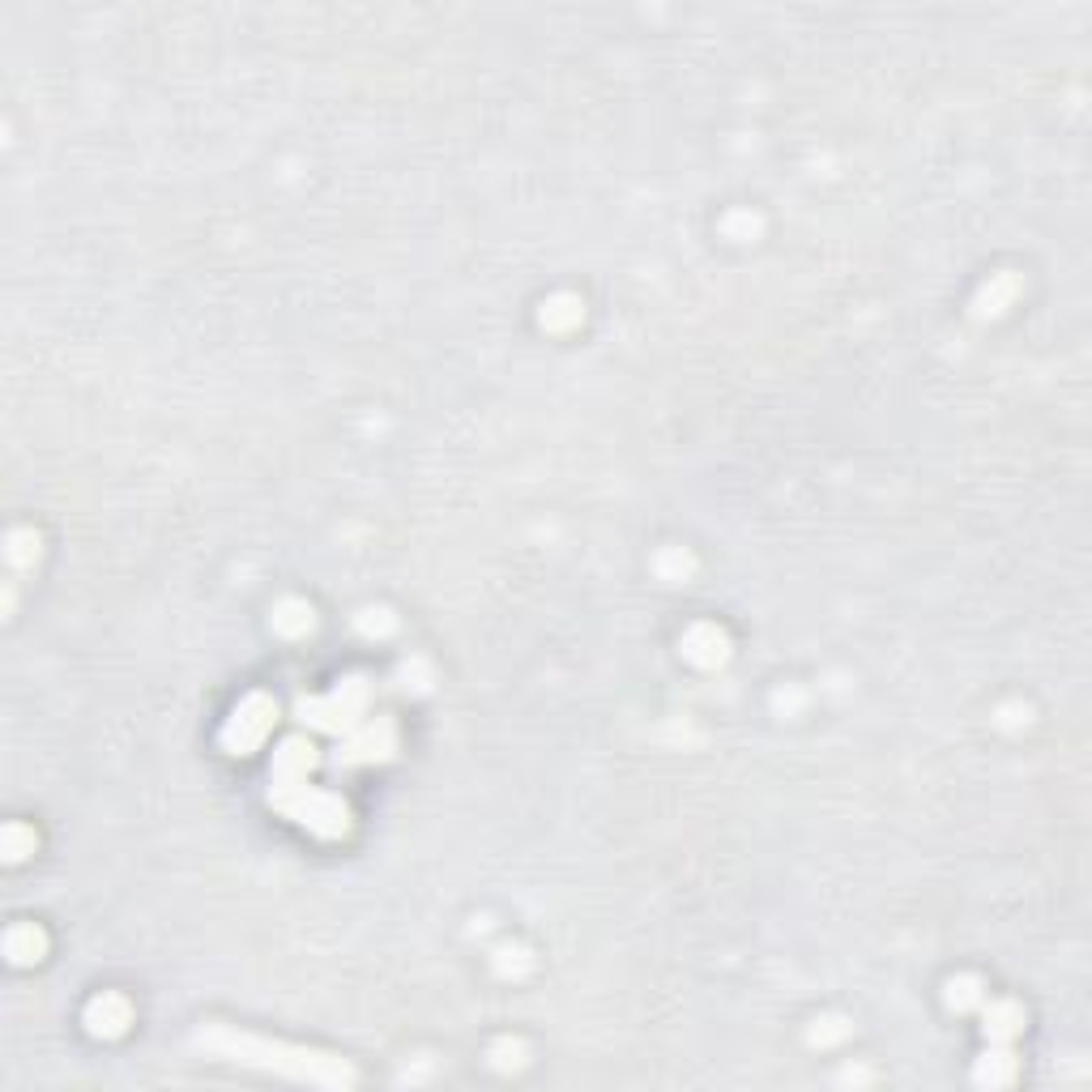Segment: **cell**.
I'll use <instances>...</instances> for the list:
<instances>
[{
	"label": "cell",
	"mask_w": 1092,
	"mask_h": 1092,
	"mask_svg": "<svg viewBox=\"0 0 1092 1092\" xmlns=\"http://www.w3.org/2000/svg\"><path fill=\"white\" fill-rule=\"evenodd\" d=\"M39 952H43V934L35 930V926H17V930H9V956L13 961H39Z\"/></svg>",
	"instance_id": "cell-1"
},
{
	"label": "cell",
	"mask_w": 1092,
	"mask_h": 1092,
	"mask_svg": "<svg viewBox=\"0 0 1092 1092\" xmlns=\"http://www.w3.org/2000/svg\"><path fill=\"white\" fill-rule=\"evenodd\" d=\"M94 1020H103V1003H94V1008H90V1024H94ZM125 1020H128L125 1003H120V999H107V1024H103L98 1033H120V1028H125Z\"/></svg>",
	"instance_id": "cell-2"
}]
</instances>
